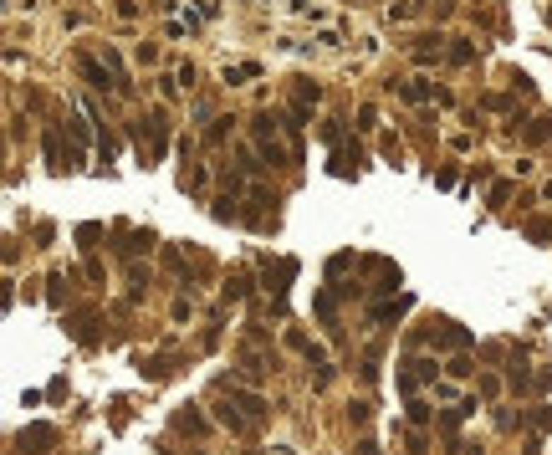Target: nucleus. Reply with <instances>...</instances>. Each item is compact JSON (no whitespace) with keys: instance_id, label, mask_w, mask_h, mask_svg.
Instances as JSON below:
<instances>
[{"instance_id":"nucleus-37","label":"nucleus","mask_w":552,"mask_h":455,"mask_svg":"<svg viewBox=\"0 0 552 455\" xmlns=\"http://www.w3.org/2000/svg\"><path fill=\"white\" fill-rule=\"evenodd\" d=\"M139 61H143V67H153V61H159V47H153V41H139Z\"/></svg>"},{"instance_id":"nucleus-27","label":"nucleus","mask_w":552,"mask_h":455,"mask_svg":"<svg viewBox=\"0 0 552 455\" xmlns=\"http://www.w3.org/2000/svg\"><path fill=\"white\" fill-rule=\"evenodd\" d=\"M476 394H481V399H496V394H501V379H496V374H481V379H476Z\"/></svg>"},{"instance_id":"nucleus-26","label":"nucleus","mask_w":552,"mask_h":455,"mask_svg":"<svg viewBox=\"0 0 552 455\" xmlns=\"http://www.w3.org/2000/svg\"><path fill=\"white\" fill-rule=\"evenodd\" d=\"M61 287H67V276H47V302H52V307L67 302V292H61Z\"/></svg>"},{"instance_id":"nucleus-1","label":"nucleus","mask_w":552,"mask_h":455,"mask_svg":"<svg viewBox=\"0 0 552 455\" xmlns=\"http://www.w3.org/2000/svg\"><path fill=\"white\" fill-rule=\"evenodd\" d=\"M281 118L276 113H256L251 118V134H256V148H261V159H266L271 169H292L297 159H292V148H281Z\"/></svg>"},{"instance_id":"nucleus-41","label":"nucleus","mask_w":552,"mask_h":455,"mask_svg":"<svg viewBox=\"0 0 552 455\" xmlns=\"http://www.w3.org/2000/svg\"><path fill=\"white\" fill-rule=\"evenodd\" d=\"M353 455H379V445H373V440H358V450H353Z\"/></svg>"},{"instance_id":"nucleus-38","label":"nucleus","mask_w":552,"mask_h":455,"mask_svg":"<svg viewBox=\"0 0 552 455\" xmlns=\"http://www.w3.org/2000/svg\"><path fill=\"white\" fill-rule=\"evenodd\" d=\"M317 317H322V322H333V292H322V297H317Z\"/></svg>"},{"instance_id":"nucleus-28","label":"nucleus","mask_w":552,"mask_h":455,"mask_svg":"<svg viewBox=\"0 0 552 455\" xmlns=\"http://www.w3.org/2000/svg\"><path fill=\"white\" fill-rule=\"evenodd\" d=\"M532 430H537V435H547V430H552V404L532 409Z\"/></svg>"},{"instance_id":"nucleus-32","label":"nucleus","mask_w":552,"mask_h":455,"mask_svg":"<svg viewBox=\"0 0 552 455\" xmlns=\"http://www.w3.org/2000/svg\"><path fill=\"white\" fill-rule=\"evenodd\" d=\"M419 6H425V0H399V6H394L389 16H394V20H409V16H414Z\"/></svg>"},{"instance_id":"nucleus-25","label":"nucleus","mask_w":552,"mask_h":455,"mask_svg":"<svg viewBox=\"0 0 552 455\" xmlns=\"http://www.w3.org/2000/svg\"><path fill=\"white\" fill-rule=\"evenodd\" d=\"M230 123H235V118H210V134H205V143H225V138H230Z\"/></svg>"},{"instance_id":"nucleus-24","label":"nucleus","mask_w":552,"mask_h":455,"mask_svg":"<svg viewBox=\"0 0 552 455\" xmlns=\"http://www.w3.org/2000/svg\"><path fill=\"white\" fill-rule=\"evenodd\" d=\"M368 420H373V404H368V399H353V404H348V425H358V430H363Z\"/></svg>"},{"instance_id":"nucleus-29","label":"nucleus","mask_w":552,"mask_h":455,"mask_svg":"<svg viewBox=\"0 0 552 455\" xmlns=\"http://www.w3.org/2000/svg\"><path fill=\"white\" fill-rule=\"evenodd\" d=\"M486 200H491V205H506V200H512V179H496V184H491V194H486Z\"/></svg>"},{"instance_id":"nucleus-39","label":"nucleus","mask_w":552,"mask_h":455,"mask_svg":"<svg viewBox=\"0 0 552 455\" xmlns=\"http://www.w3.org/2000/svg\"><path fill=\"white\" fill-rule=\"evenodd\" d=\"M327 384H333V368H327V363H317V379H312V389H327Z\"/></svg>"},{"instance_id":"nucleus-20","label":"nucleus","mask_w":552,"mask_h":455,"mask_svg":"<svg viewBox=\"0 0 552 455\" xmlns=\"http://www.w3.org/2000/svg\"><path fill=\"white\" fill-rule=\"evenodd\" d=\"M445 374H450V379H471V374H476L471 353H450V358H445Z\"/></svg>"},{"instance_id":"nucleus-36","label":"nucleus","mask_w":552,"mask_h":455,"mask_svg":"<svg viewBox=\"0 0 552 455\" xmlns=\"http://www.w3.org/2000/svg\"><path fill=\"white\" fill-rule=\"evenodd\" d=\"M379 154H384V159H394V164H399V138H389V134H384V138H379Z\"/></svg>"},{"instance_id":"nucleus-18","label":"nucleus","mask_w":552,"mask_h":455,"mask_svg":"<svg viewBox=\"0 0 552 455\" xmlns=\"http://www.w3.org/2000/svg\"><path fill=\"white\" fill-rule=\"evenodd\" d=\"M215 420H220V425H225V430H235V435H246V425H251L246 415H235V404H230V399H225V404H220V409H215Z\"/></svg>"},{"instance_id":"nucleus-21","label":"nucleus","mask_w":552,"mask_h":455,"mask_svg":"<svg viewBox=\"0 0 552 455\" xmlns=\"http://www.w3.org/2000/svg\"><path fill=\"white\" fill-rule=\"evenodd\" d=\"M246 297H251V276H246V271H235V276H230V287H225V302H246Z\"/></svg>"},{"instance_id":"nucleus-35","label":"nucleus","mask_w":552,"mask_h":455,"mask_svg":"<svg viewBox=\"0 0 552 455\" xmlns=\"http://www.w3.org/2000/svg\"><path fill=\"white\" fill-rule=\"evenodd\" d=\"M547 389H552V368H537L532 374V394H547Z\"/></svg>"},{"instance_id":"nucleus-19","label":"nucleus","mask_w":552,"mask_h":455,"mask_svg":"<svg viewBox=\"0 0 552 455\" xmlns=\"http://www.w3.org/2000/svg\"><path fill=\"white\" fill-rule=\"evenodd\" d=\"M445 61H450V67H471V61H476V47H471V41H450V47H445Z\"/></svg>"},{"instance_id":"nucleus-11","label":"nucleus","mask_w":552,"mask_h":455,"mask_svg":"<svg viewBox=\"0 0 552 455\" xmlns=\"http://www.w3.org/2000/svg\"><path fill=\"white\" fill-rule=\"evenodd\" d=\"M41 148H47V169H52V175H61L67 164H61V128H57V123H47V134H41Z\"/></svg>"},{"instance_id":"nucleus-46","label":"nucleus","mask_w":552,"mask_h":455,"mask_svg":"<svg viewBox=\"0 0 552 455\" xmlns=\"http://www.w3.org/2000/svg\"><path fill=\"white\" fill-rule=\"evenodd\" d=\"M194 455H205V450H194Z\"/></svg>"},{"instance_id":"nucleus-12","label":"nucleus","mask_w":552,"mask_h":455,"mask_svg":"<svg viewBox=\"0 0 552 455\" xmlns=\"http://www.w3.org/2000/svg\"><path fill=\"white\" fill-rule=\"evenodd\" d=\"M440 57H445V36H419L414 41V61H419V67H430V61H440Z\"/></svg>"},{"instance_id":"nucleus-40","label":"nucleus","mask_w":552,"mask_h":455,"mask_svg":"<svg viewBox=\"0 0 552 455\" xmlns=\"http://www.w3.org/2000/svg\"><path fill=\"white\" fill-rule=\"evenodd\" d=\"M118 16H123V20H134V16H139V0H118Z\"/></svg>"},{"instance_id":"nucleus-16","label":"nucleus","mask_w":552,"mask_h":455,"mask_svg":"<svg viewBox=\"0 0 552 455\" xmlns=\"http://www.w3.org/2000/svg\"><path fill=\"white\" fill-rule=\"evenodd\" d=\"M399 98L404 102H425V98H435V88H430L425 77H409V82H399Z\"/></svg>"},{"instance_id":"nucleus-34","label":"nucleus","mask_w":552,"mask_h":455,"mask_svg":"<svg viewBox=\"0 0 552 455\" xmlns=\"http://www.w3.org/2000/svg\"><path fill=\"white\" fill-rule=\"evenodd\" d=\"M358 128H363V134H373V128H379V113H373V107H368V102L358 107Z\"/></svg>"},{"instance_id":"nucleus-23","label":"nucleus","mask_w":552,"mask_h":455,"mask_svg":"<svg viewBox=\"0 0 552 455\" xmlns=\"http://www.w3.org/2000/svg\"><path fill=\"white\" fill-rule=\"evenodd\" d=\"M527 241H552V220H547V215H537V220H527Z\"/></svg>"},{"instance_id":"nucleus-17","label":"nucleus","mask_w":552,"mask_h":455,"mask_svg":"<svg viewBox=\"0 0 552 455\" xmlns=\"http://www.w3.org/2000/svg\"><path fill=\"white\" fill-rule=\"evenodd\" d=\"M118 241H123V246H118L123 256H139V251H148V246H153V230H134V235H123V230H118Z\"/></svg>"},{"instance_id":"nucleus-33","label":"nucleus","mask_w":552,"mask_h":455,"mask_svg":"<svg viewBox=\"0 0 552 455\" xmlns=\"http://www.w3.org/2000/svg\"><path fill=\"white\" fill-rule=\"evenodd\" d=\"M210 184V175H205V169H189V175H184V189H194V194H200Z\"/></svg>"},{"instance_id":"nucleus-42","label":"nucleus","mask_w":552,"mask_h":455,"mask_svg":"<svg viewBox=\"0 0 552 455\" xmlns=\"http://www.w3.org/2000/svg\"><path fill=\"white\" fill-rule=\"evenodd\" d=\"M522 455H542V440L532 435V440H527V445H522Z\"/></svg>"},{"instance_id":"nucleus-13","label":"nucleus","mask_w":552,"mask_h":455,"mask_svg":"<svg viewBox=\"0 0 552 455\" xmlns=\"http://www.w3.org/2000/svg\"><path fill=\"white\" fill-rule=\"evenodd\" d=\"M174 374V358L169 353H153V358H143V379H153V384H164Z\"/></svg>"},{"instance_id":"nucleus-22","label":"nucleus","mask_w":552,"mask_h":455,"mask_svg":"<svg viewBox=\"0 0 552 455\" xmlns=\"http://www.w3.org/2000/svg\"><path fill=\"white\" fill-rule=\"evenodd\" d=\"M522 138H527V143H547V138H552V118H532Z\"/></svg>"},{"instance_id":"nucleus-2","label":"nucleus","mask_w":552,"mask_h":455,"mask_svg":"<svg viewBox=\"0 0 552 455\" xmlns=\"http://www.w3.org/2000/svg\"><path fill=\"white\" fill-rule=\"evenodd\" d=\"M215 389H220V394H225L246 420H266V399H261V394H251V389H240V384H230V379H215Z\"/></svg>"},{"instance_id":"nucleus-30","label":"nucleus","mask_w":552,"mask_h":455,"mask_svg":"<svg viewBox=\"0 0 552 455\" xmlns=\"http://www.w3.org/2000/svg\"><path fill=\"white\" fill-rule=\"evenodd\" d=\"M430 415H435V409H430L425 399H409V420H414V425H430Z\"/></svg>"},{"instance_id":"nucleus-6","label":"nucleus","mask_w":552,"mask_h":455,"mask_svg":"<svg viewBox=\"0 0 552 455\" xmlns=\"http://www.w3.org/2000/svg\"><path fill=\"white\" fill-rule=\"evenodd\" d=\"M143 123H148V159H164V148H169V113L153 107Z\"/></svg>"},{"instance_id":"nucleus-7","label":"nucleus","mask_w":552,"mask_h":455,"mask_svg":"<svg viewBox=\"0 0 552 455\" xmlns=\"http://www.w3.org/2000/svg\"><path fill=\"white\" fill-rule=\"evenodd\" d=\"M77 72H82L87 82H93V88H98V93H107V88H113V93H118V77H113V72H107V61H98V57H87V52H82V57H77Z\"/></svg>"},{"instance_id":"nucleus-5","label":"nucleus","mask_w":552,"mask_h":455,"mask_svg":"<svg viewBox=\"0 0 552 455\" xmlns=\"http://www.w3.org/2000/svg\"><path fill=\"white\" fill-rule=\"evenodd\" d=\"M16 445L26 450V455H47V450L57 445V430H52V425H26V430L16 435Z\"/></svg>"},{"instance_id":"nucleus-15","label":"nucleus","mask_w":552,"mask_h":455,"mask_svg":"<svg viewBox=\"0 0 552 455\" xmlns=\"http://www.w3.org/2000/svg\"><path fill=\"white\" fill-rule=\"evenodd\" d=\"M261 77V61H235V67H225V82L230 88H240V82H256Z\"/></svg>"},{"instance_id":"nucleus-3","label":"nucleus","mask_w":552,"mask_h":455,"mask_svg":"<svg viewBox=\"0 0 552 455\" xmlns=\"http://www.w3.org/2000/svg\"><path fill=\"white\" fill-rule=\"evenodd\" d=\"M430 343H435V348H450V353H466L471 348V333L460 328V322L440 317V322H430Z\"/></svg>"},{"instance_id":"nucleus-4","label":"nucleus","mask_w":552,"mask_h":455,"mask_svg":"<svg viewBox=\"0 0 552 455\" xmlns=\"http://www.w3.org/2000/svg\"><path fill=\"white\" fill-rule=\"evenodd\" d=\"M435 368H440L435 358H409V363L399 368V394H409V399H414V389H419V384H435Z\"/></svg>"},{"instance_id":"nucleus-45","label":"nucleus","mask_w":552,"mask_h":455,"mask_svg":"<svg viewBox=\"0 0 552 455\" xmlns=\"http://www.w3.org/2000/svg\"><path fill=\"white\" fill-rule=\"evenodd\" d=\"M547 26H552V11H547Z\"/></svg>"},{"instance_id":"nucleus-10","label":"nucleus","mask_w":552,"mask_h":455,"mask_svg":"<svg viewBox=\"0 0 552 455\" xmlns=\"http://www.w3.org/2000/svg\"><path fill=\"white\" fill-rule=\"evenodd\" d=\"M409 307H414V297H409V292H399V297H394V302H379V307H373L368 317H373V322H379V328H384V322H394V317H404Z\"/></svg>"},{"instance_id":"nucleus-8","label":"nucleus","mask_w":552,"mask_h":455,"mask_svg":"<svg viewBox=\"0 0 552 455\" xmlns=\"http://www.w3.org/2000/svg\"><path fill=\"white\" fill-rule=\"evenodd\" d=\"M67 333H72L77 343H87V348H93V343H98V307H77V312L67 317Z\"/></svg>"},{"instance_id":"nucleus-43","label":"nucleus","mask_w":552,"mask_h":455,"mask_svg":"<svg viewBox=\"0 0 552 455\" xmlns=\"http://www.w3.org/2000/svg\"><path fill=\"white\" fill-rule=\"evenodd\" d=\"M174 6H180V0H153V11H174Z\"/></svg>"},{"instance_id":"nucleus-31","label":"nucleus","mask_w":552,"mask_h":455,"mask_svg":"<svg viewBox=\"0 0 552 455\" xmlns=\"http://www.w3.org/2000/svg\"><path fill=\"white\" fill-rule=\"evenodd\" d=\"M404 445H409V455H430V440L419 435V430H409V435H404Z\"/></svg>"},{"instance_id":"nucleus-9","label":"nucleus","mask_w":552,"mask_h":455,"mask_svg":"<svg viewBox=\"0 0 552 455\" xmlns=\"http://www.w3.org/2000/svg\"><path fill=\"white\" fill-rule=\"evenodd\" d=\"M174 430H180V435H194V440H200V435H210V420H205L194 404H184L180 415H174Z\"/></svg>"},{"instance_id":"nucleus-14","label":"nucleus","mask_w":552,"mask_h":455,"mask_svg":"<svg viewBox=\"0 0 552 455\" xmlns=\"http://www.w3.org/2000/svg\"><path fill=\"white\" fill-rule=\"evenodd\" d=\"M235 205H240V200H235V189H230V194H220V200L210 205V215H215L220 225H230V220H240V210H235Z\"/></svg>"},{"instance_id":"nucleus-44","label":"nucleus","mask_w":552,"mask_h":455,"mask_svg":"<svg viewBox=\"0 0 552 455\" xmlns=\"http://www.w3.org/2000/svg\"><path fill=\"white\" fill-rule=\"evenodd\" d=\"M466 455H486V450H481V445H466Z\"/></svg>"}]
</instances>
